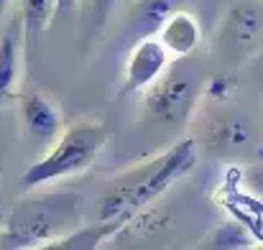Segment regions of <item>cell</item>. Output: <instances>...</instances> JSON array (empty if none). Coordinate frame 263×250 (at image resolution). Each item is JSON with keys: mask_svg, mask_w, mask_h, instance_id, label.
<instances>
[{"mask_svg": "<svg viewBox=\"0 0 263 250\" xmlns=\"http://www.w3.org/2000/svg\"><path fill=\"white\" fill-rule=\"evenodd\" d=\"M202 80L189 72L186 67L166 69L154 84H148L146 92V110L154 120L169 128H184L197 112L199 97H202Z\"/></svg>", "mask_w": 263, "mask_h": 250, "instance_id": "cell-4", "label": "cell"}, {"mask_svg": "<svg viewBox=\"0 0 263 250\" xmlns=\"http://www.w3.org/2000/svg\"><path fill=\"white\" fill-rule=\"evenodd\" d=\"M23 54H26V31L18 15L0 31V107L10 105L21 92Z\"/></svg>", "mask_w": 263, "mask_h": 250, "instance_id": "cell-9", "label": "cell"}, {"mask_svg": "<svg viewBox=\"0 0 263 250\" xmlns=\"http://www.w3.org/2000/svg\"><path fill=\"white\" fill-rule=\"evenodd\" d=\"M118 0H89V33H97Z\"/></svg>", "mask_w": 263, "mask_h": 250, "instance_id": "cell-13", "label": "cell"}, {"mask_svg": "<svg viewBox=\"0 0 263 250\" xmlns=\"http://www.w3.org/2000/svg\"><path fill=\"white\" fill-rule=\"evenodd\" d=\"M263 46V13L253 5H235L215 31V56L225 67H240Z\"/></svg>", "mask_w": 263, "mask_h": 250, "instance_id": "cell-5", "label": "cell"}, {"mask_svg": "<svg viewBox=\"0 0 263 250\" xmlns=\"http://www.w3.org/2000/svg\"><path fill=\"white\" fill-rule=\"evenodd\" d=\"M156 39L164 44L172 59H186L199 46L202 28H199V21L189 10L179 8L156 28Z\"/></svg>", "mask_w": 263, "mask_h": 250, "instance_id": "cell-10", "label": "cell"}, {"mask_svg": "<svg viewBox=\"0 0 263 250\" xmlns=\"http://www.w3.org/2000/svg\"><path fill=\"white\" fill-rule=\"evenodd\" d=\"M82 225V199L74 194H46L18 202L0 227V248L57 245Z\"/></svg>", "mask_w": 263, "mask_h": 250, "instance_id": "cell-2", "label": "cell"}, {"mask_svg": "<svg viewBox=\"0 0 263 250\" xmlns=\"http://www.w3.org/2000/svg\"><path fill=\"white\" fill-rule=\"evenodd\" d=\"M197 151L199 146L194 138H181L159 156L125 168L102 189L95 209L97 222L112 227V233L130 225L148 204H154L166 189H172L197 166Z\"/></svg>", "mask_w": 263, "mask_h": 250, "instance_id": "cell-1", "label": "cell"}, {"mask_svg": "<svg viewBox=\"0 0 263 250\" xmlns=\"http://www.w3.org/2000/svg\"><path fill=\"white\" fill-rule=\"evenodd\" d=\"M21 3V23L26 31V41L33 33H44L57 18V0H18Z\"/></svg>", "mask_w": 263, "mask_h": 250, "instance_id": "cell-12", "label": "cell"}, {"mask_svg": "<svg viewBox=\"0 0 263 250\" xmlns=\"http://www.w3.org/2000/svg\"><path fill=\"white\" fill-rule=\"evenodd\" d=\"M169 64H172V54L164 49V44L156 39V33L141 36L125 62L120 94L125 97V94L143 92L148 84H154L169 69Z\"/></svg>", "mask_w": 263, "mask_h": 250, "instance_id": "cell-6", "label": "cell"}, {"mask_svg": "<svg viewBox=\"0 0 263 250\" xmlns=\"http://www.w3.org/2000/svg\"><path fill=\"white\" fill-rule=\"evenodd\" d=\"M105 143H107V128L100 120L80 118L64 125L62 133L54 138V143L46 148V153L23 171L21 186L39 189L51 181L85 174L102 153Z\"/></svg>", "mask_w": 263, "mask_h": 250, "instance_id": "cell-3", "label": "cell"}, {"mask_svg": "<svg viewBox=\"0 0 263 250\" xmlns=\"http://www.w3.org/2000/svg\"><path fill=\"white\" fill-rule=\"evenodd\" d=\"M77 3H80V0H57V15L72 13V10L77 8Z\"/></svg>", "mask_w": 263, "mask_h": 250, "instance_id": "cell-14", "label": "cell"}, {"mask_svg": "<svg viewBox=\"0 0 263 250\" xmlns=\"http://www.w3.org/2000/svg\"><path fill=\"white\" fill-rule=\"evenodd\" d=\"M15 102H18L23 130L31 136V141L39 146H51L64 128L59 105L41 89H21Z\"/></svg>", "mask_w": 263, "mask_h": 250, "instance_id": "cell-7", "label": "cell"}, {"mask_svg": "<svg viewBox=\"0 0 263 250\" xmlns=\"http://www.w3.org/2000/svg\"><path fill=\"white\" fill-rule=\"evenodd\" d=\"M8 8H10V0H0V21H3V15L8 13Z\"/></svg>", "mask_w": 263, "mask_h": 250, "instance_id": "cell-15", "label": "cell"}, {"mask_svg": "<svg viewBox=\"0 0 263 250\" xmlns=\"http://www.w3.org/2000/svg\"><path fill=\"white\" fill-rule=\"evenodd\" d=\"M256 128L251 118L240 110H220L210 118L202 133V143L212 153H238L251 148Z\"/></svg>", "mask_w": 263, "mask_h": 250, "instance_id": "cell-8", "label": "cell"}, {"mask_svg": "<svg viewBox=\"0 0 263 250\" xmlns=\"http://www.w3.org/2000/svg\"><path fill=\"white\" fill-rule=\"evenodd\" d=\"M186 0H138L133 5V31L138 36L156 33V28L184 5Z\"/></svg>", "mask_w": 263, "mask_h": 250, "instance_id": "cell-11", "label": "cell"}]
</instances>
